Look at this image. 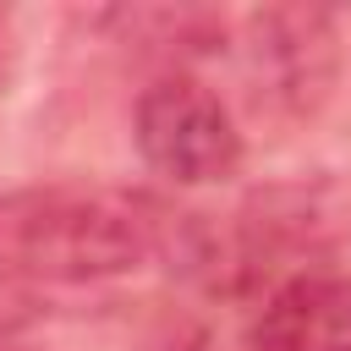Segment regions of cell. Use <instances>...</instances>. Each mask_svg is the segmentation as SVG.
<instances>
[{
    "label": "cell",
    "mask_w": 351,
    "mask_h": 351,
    "mask_svg": "<svg viewBox=\"0 0 351 351\" xmlns=\"http://www.w3.org/2000/svg\"><path fill=\"white\" fill-rule=\"evenodd\" d=\"M181 214L115 181H38L0 192V274L93 285L137 274L176 252Z\"/></svg>",
    "instance_id": "cell-1"
},
{
    "label": "cell",
    "mask_w": 351,
    "mask_h": 351,
    "mask_svg": "<svg viewBox=\"0 0 351 351\" xmlns=\"http://www.w3.org/2000/svg\"><path fill=\"white\" fill-rule=\"evenodd\" d=\"M132 143L170 186H225L247 159V137L230 104L192 71H159L137 93Z\"/></svg>",
    "instance_id": "cell-3"
},
{
    "label": "cell",
    "mask_w": 351,
    "mask_h": 351,
    "mask_svg": "<svg viewBox=\"0 0 351 351\" xmlns=\"http://www.w3.org/2000/svg\"><path fill=\"white\" fill-rule=\"evenodd\" d=\"M186 351H214V346H208V340H192V346H186Z\"/></svg>",
    "instance_id": "cell-7"
},
{
    "label": "cell",
    "mask_w": 351,
    "mask_h": 351,
    "mask_svg": "<svg viewBox=\"0 0 351 351\" xmlns=\"http://www.w3.org/2000/svg\"><path fill=\"white\" fill-rule=\"evenodd\" d=\"M236 60L252 115L313 121L340 77V27L318 5H263L236 22Z\"/></svg>",
    "instance_id": "cell-2"
},
{
    "label": "cell",
    "mask_w": 351,
    "mask_h": 351,
    "mask_svg": "<svg viewBox=\"0 0 351 351\" xmlns=\"http://www.w3.org/2000/svg\"><path fill=\"white\" fill-rule=\"evenodd\" d=\"M16 16L11 11H0V104H5V93H11V82H16Z\"/></svg>",
    "instance_id": "cell-6"
},
{
    "label": "cell",
    "mask_w": 351,
    "mask_h": 351,
    "mask_svg": "<svg viewBox=\"0 0 351 351\" xmlns=\"http://www.w3.org/2000/svg\"><path fill=\"white\" fill-rule=\"evenodd\" d=\"M0 351H49L38 340V296L0 274Z\"/></svg>",
    "instance_id": "cell-5"
},
{
    "label": "cell",
    "mask_w": 351,
    "mask_h": 351,
    "mask_svg": "<svg viewBox=\"0 0 351 351\" xmlns=\"http://www.w3.org/2000/svg\"><path fill=\"white\" fill-rule=\"evenodd\" d=\"M247 351H351V274L302 269L263 291Z\"/></svg>",
    "instance_id": "cell-4"
}]
</instances>
